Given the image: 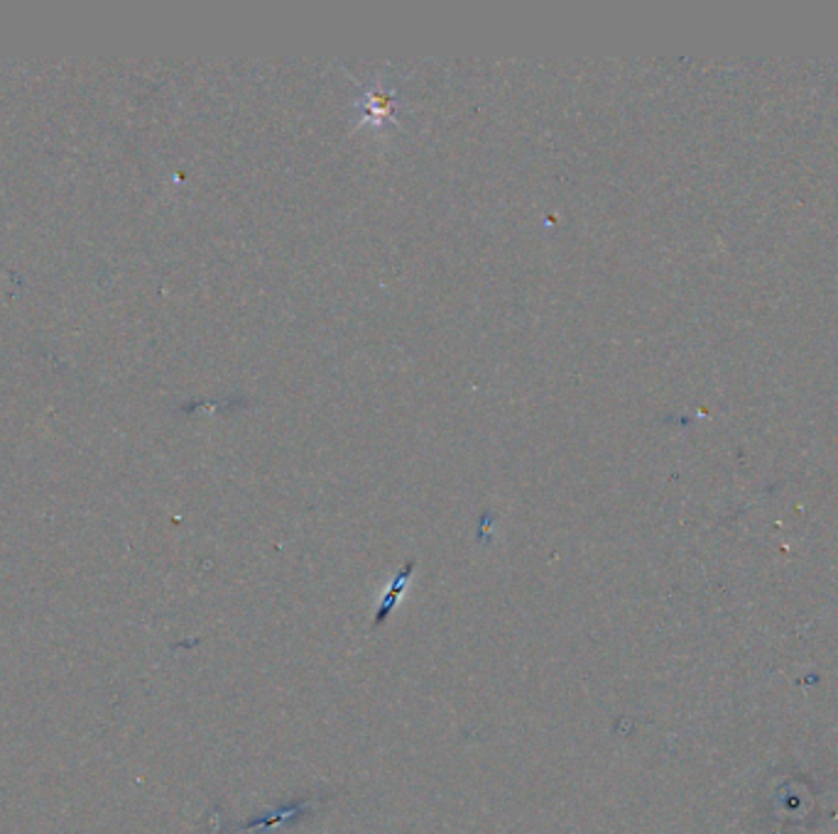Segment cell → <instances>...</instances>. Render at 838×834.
<instances>
[{"label":"cell","mask_w":838,"mask_h":834,"mask_svg":"<svg viewBox=\"0 0 838 834\" xmlns=\"http://www.w3.org/2000/svg\"><path fill=\"white\" fill-rule=\"evenodd\" d=\"M412 570H415V561H410V563H407L405 568H402L400 573L395 575L393 585L388 588V592H385V595H383V600H380V605H378V610H376V617H373V629L383 627V624L388 622L390 614L395 612L398 602L402 600V595H405V590H407V583H410V578H412Z\"/></svg>","instance_id":"obj_1"}]
</instances>
